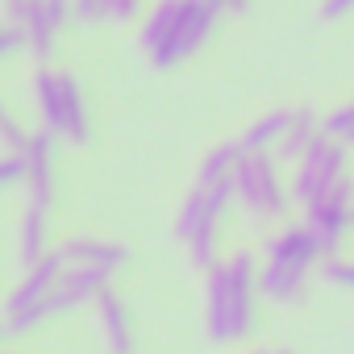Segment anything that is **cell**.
Wrapping results in <instances>:
<instances>
[{"instance_id":"7a4b0ae2","label":"cell","mask_w":354,"mask_h":354,"mask_svg":"<svg viewBox=\"0 0 354 354\" xmlns=\"http://www.w3.org/2000/svg\"><path fill=\"white\" fill-rule=\"evenodd\" d=\"M321 263V246L308 225H288L267 242V259L259 263V296L275 304H292L304 296L308 271Z\"/></svg>"},{"instance_id":"5b68a950","label":"cell","mask_w":354,"mask_h":354,"mask_svg":"<svg viewBox=\"0 0 354 354\" xmlns=\"http://www.w3.org/2000/svg\"><path fill=\"white\" fill-rule=\"evenodd\" d=\"M234 188H238V205L250 217L279 221L292 209V192L283 184V175H279L275 154H246L238 175H234Z\"/></svg>"},{"instance_id":"2e32d148","label":"cell","mask_w":354,"mask_h":354,"mask_svg":"<svg viewBox=\"0 0 354 354\" xmlns=\"http://www.w3.org/2000/svg\"><path fill=\"white\" fill-rule=\"evenodd\" d=\"M321 138V121L313 117V109H296L292 113V125H288V133H283V142L275 146V162L279 167H296L304 154H308V146Z\"/></svg>"},{"instance_id":"9a60e30c","label":"cell","mask_w":354,"mask_h":354,"mask_svg":"<svg viewBox=\"0 0 354 354\" xmlns=\"http://www.w3.org/2000/svg\"><path fill=\"white\" fill-rule=\"evenodd\" d=\"M46 254H50V221H46V209L26 205L21 230H17V259H21V267L30 271V267L42 263Z\"/></svg>"},{"instance_id":"277c9868","label":"cell","mask_w":354,"mask_h":354,"mask_svg":"<svg viewBox=\"0 0 354 354\" xmlns=\"http://www.w3.org/2000/svg\"><path fill=\"white\" fill-rule=\"evenodd\" d=\"M234 201H238V188L230 180V184H217V188H192V196L180 205L175 234H180V242H188L192 267L213 271L221 263V254H217V230H221V217H225V209Z\"/></svg>"},{"instance_id":"603a6c76","label":"cell","mask_w":354,"mask_h":354,"mask_svg":"<svg viewBox=\"0 0 354 354\" xmlns=\"http://www.w3.org/2000/svg\"><path fill=\"white\" fill-rule=\"evenodd\" d=\"M321 275H325V283L354 292V259H325L321 263Z\"/></svg>"},{"instance_id":"3957f363","label":"cell","mask_w":354,"mask_h":354,"mask_svg":"<svg viewBox=\"0 0 354 354\" xmlns=\"http://www.w3.org/2000/svg\"><path fill=\"white\" fill-rule=\"evenodd\" d=\"M34 104H38V121L50 138L59 142H88L92 138V125H88V109H84V96H80V84L71 71H50V67H38L34 80Z\"/></svg>"},{"instance_id":"4316f807","label":"cell","mask_w":354,"mask_h":354,"mask_svg":"<svg viewBox=\"0 0 354 354\" xmlns=\"http://www.w3.org/2000/svg\"><path fill=\"white\" fill-rule=\"evenodd\" d=\"M346 13H354V0H321V17L325 21H337Z\"/></svg>"},{"instance_id":"484cf974","label":"cell","mask_w":354,"mask_h":354,"mask_svg":"<svg viewBox=\"0 0 354 354\" xmlns=\"http://www.w3.org/2000/svg\"><path fill=\"white\" fill-rule=\"evenodd\" d=\"M146 0H109V21H138Z\"/></svg>"},{"instance_id":"9c48e42d","label":"cell","mask_w":354,"mask_h":354,"mask_svg":"<svg viewBox=\"0 0 354 354\" xmlns=\"http://www.w3.org/2000/svg\"><path fill=\"white\" fill-rule=\"evenodd\" d=\"M63 271H67V263L59 259V250H50L42 263H34V267L21 275V283L9 292V300H5V317H9V313H26V308L50 300L55 288H59V279H63Z\"/></svg>"},{"instance_id":"52a82bcc","label":"cell","mask_w":354,"mask_h":354,"mask_svg":"<svg viewBox=\"0 0 354 354\" xmlns=\"http://www.w3.org/2000/svg\"><path fill=\"white\" fill-rule=\"evenodd\" d=\"M217 9L213 5H205V0H184V9H180V17L171 21V30L162 34V42L150 50V63L158 67V71H171V67H180V63H188L209 38H213V30H217Z\"/></svg>"},{"instance_id":"8992f818","label":"cell","mask_w":354,"mask_h":354,"mask_svg":"<svg viewBox=\"0 0 354 354\" xmlns=\"http://www.w3.org/2000/svg\"><path fill=\"white\" fill-rule=\"evenodd\" d=\"M346 167H350V146L333 142V138H317L308 146V154L292 167V180H288V192H292V205L308 209L317 196H325L333 184L346 180Z\"/></svg>"},{"instance_id":"e0dca14e","label":"cell","mask_w":354,"mask_h":354,"mask_svg":"<svg viewBox=\"0 0 354 354\" xmlns=\"http://www.w3.org/2000/svg\"><path fill=\"white\" fill-rule=\"evenodd\" d=\"M242 158H246L242 142H221V146H213V150L201 158V167H196V188L230 184L234 175H238V167H242Z\"/></svg>"},{"instance_id":"4fadbf2b","label":"cell","mask_w":354,"mask_h":354,"mask_svg":"<svg viewBox=\"0 0 354 354\" xmlns=\"http://www.w3.org/2000/svg\"><path fill=\"white\" fill-rule=\"evenodd\" d=\"M59 259L67 267H100V271H121L129 263V250L121 242H104V238H67L63 246H55Z\"/></svg>"},{"instance_id":"f1b7e54d","label":"cell","mask_w":354,"mask_h":354,"mask_svg":"<svg viewBox=\"0 0 354 354\" xmlns=\"http://www.w3.org/2000/svg\"><path fill=\"white\" fill-rule=\"evenodd\" d=\"M205 5H213L217 13H246L250 0H205Z\"/></svg>"},{"instance_id":"f546056e","label":"cell","mask_w":354,"mask_h":354,"mask_svg":"<svg viewBox=\"0 0 354 354\" xmlns=\"http://www.w3.org/2000/svg\"><path fill=\"white\" fill-rule=\"evenodd\" d=\"M250 354H292V350H283V346H275V350H250Z\"/></svg>"},{"instance_id":"30bf717a","label":"cell","mask_w":354,"mask_h":354,"mask_svg":"<svg viewBox=\"0 0 354 354\" xmlns=\"http://www.w3.org/2000/svg\"><path fill=\"white\" fill-rule=\"evenodd\" d=\"M109 288V271L100 267H67L55 296L46 300L50 304V317H63V313H75L80 304H96L100 292Z\"/></svg>"},{"instance_id":"8fae6325","label":"cell","mask_w":354,"mask_h":354,"mask_svg":"<svg viewBox=\"0 0 354 354\" xmlns=\"http://www.w3.org/2000/svg\"><path fill=\"white\" fill-rule=\"evenodd\" d=\"M26 162H30L26 205L50 209V201H55V138H50L46 129L34 133V142H30V150H26Z\"/></svg>"},{"instance_id":"7c38bea8","label":"cell","mask_w":354,"mask_h":354,"mask_svg":"<svg viewBox=\"0 0 354 354\" xmlns=\"http://www.w3.org/2000/svg\"><path fill=\"white\" fill-rule=\"evenodd\" d=\"M96 333H100V342H104L109 354H133L129 308H125V300H121L113 288H104L100 300H96Z\"/></svg>"},{"instance_id":"ac0fdd59","label":"cell","mask_w":354,"mask_h":354,"mask_svg":"<svg viewBox=\"0 0 354 354\" xmlns=\"http://www.w3.org/2000/svg\"><path fill=\"white\" fill-rule=\"evenodd\" d=\"M288 125H292V113H288V109H271V113H263L259 121H250V129H246L238 142H242L246 154H275V146L283 142Z\"/></svg>"},{"instance_id":"6da1fadb","label":"cell","mask_w":354,"mask_h":354,"mask_svg":"<svg viewBox=\"0 0 354 354\" xmlns=\"http://www.w3.org/2000/svg\"><path fill=\"white\" fill-rule=\"evenodd\" d=\"M254 292H259V259L250 250L225 254L205 279V329L213 342L230 346L254 329Z\"/></svg>"},{"instance_id":"ffe728a7","label":"cell","mask_w":354,"mask_h":354,"mask_svg":"<svg viewBox=\"0 0 354 354\" xmlns=\"http://www.w3.org/2000/svg\"><path fill=\"white\" fill-rule=\"evenodd\" d=\"M321 133L333 138V142H342V146H354V100L342 104V109H333V113H325L321 117Z\"/></svg>"},{"instance_id":"cb8c5ba5","label":"cell","mask_w":354,"mask_h":354,"mask_svg":"<svg viewBox=\"0 0 354 354\" xmlns=\"http://www.w3.org/2000/svg\"><path fill=\"white\" fill-rule=\"evenodd\" d=\"M21 50H30V38H26V30L21 26H0V59H17Z\"/></svg>"},{"instance_id":"d4e9b609","label":"cell","mask_w":354,"mask_h":354,"mask_svg":"<svg viewBox=\"0 0 354 354\" xmlns=\"http://www.w3.org/2000/svg\"><path fill=\"white\" fill-rule=\"evenodd\" d=\"M71 9H75V21H84V26L109 21V0H71Z\"/></svg>"},{"instance_id":"44dd1931","label":"cell","mask_w":354,"mask_h":354,"mask_svg":"<svg viewBox=\"0 0 354 354\" xmlns=\"http://www.w3.org/2000/svg\"><path fill=\"white\" fill-rule=\"evenodd\" d=\"M26 180H30L26 154H5L0 158V188H26Z\"/></svg>"},{"instance_id":"d6986e66","label":"cell","mask_w":354,"mask_h":354,"mask_svg":"<svg viewBox=\"0 0 354 354\" xmlns=\"http://www.w3.org/2000/svg\"><path fill=\"white\" fill-rule=\"evenodd\" d=\"M180 9H184V0H154V5L146 9V17H142V50L146 55L162 42V34L171 30L175 17H180Z\"/></svg>"},{"instance_id":"7402d4cb","label":"cell","mask_w":354,"mask_h":354,"mask_svg":"<svg viewBox=\"0 0 354 354\" xmlns=\"http://www.w3.org/2000/svg\"><path fill=\"white\" fill-rule=\"evenodd\" d=\"M0 142H5V154H26L34 133H26L13 117H0Z\"/></svg>"},{"instance_id":"5bb4252c","label":"cell","mask_w":354,"mask_h":354,"mask_svg":"<svg viewBox=\"0 0 354 354\" xmlns=\"http://www.w3.org/2000/svg\"><path fill=\"white\" fill-rule=\"evenodd\" d=\"M21 30H26V38H30V55L38 59V63H46L50 59V50H55V38L63 34V21L50 13V5L46 0H34V5L26 9V17L17 21Z\"/></svg>"},{"instance_id":"83f0119b","label":"cell","mask_w":354,"mask_h":354,"mask_svg":"<svg viewBox=\"0 0 354 354\" xmlns=\"http://www.w3.org/2000/svg\"><path fill=\"white\" fill-rule=\"evenodd\" d=\"M0 5H5V21H9V26H17V21L26 17V9L34 5V0H0Z\"/></svg>"},{"instance_id":"ba28073f","label":"cell","mask_w":354,"mask_h":354,"mask_svg":"<svg viewBox=\"0 0 354 354\" xmlns=\"http://www.w3.org/2000/svg\"><path fill=\"white\" fill-rule=\"evenodd\" d=\"M304 225H308V234L317 238L321 259H333V254L342 250L346 234L354 230V180H350V175L304 209Z\"/></svg>"}]
</instances>
